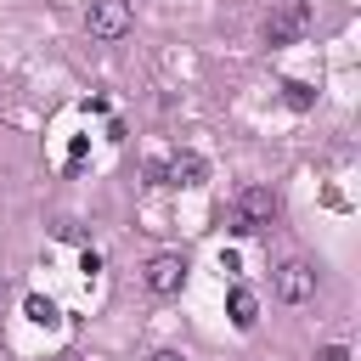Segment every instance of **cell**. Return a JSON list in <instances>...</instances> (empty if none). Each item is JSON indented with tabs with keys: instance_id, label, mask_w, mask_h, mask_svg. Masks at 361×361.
<instances>
[{
	"instance_id": "6da1fadb",
	"label": "cell",
	"mask_w": 361,
	"mask_h": 361,
	"mask_svg": "<svg viewBox=\"0 0 361 361\" xmlns=\"http://www.w3.org/2000/svg\"><path fill=\"white\" fill-rule=\"evenodd\" d=\"M276 214H282V197H276L271 186H243L237 203H231V231H237V237H254V231H265Z\"/></svg>"
},
{
	"instance_id": "7a4b0ae2",
	"label": "cell",
	"mask_w": 361,
	"mask_h": 361,
	"mask_svg": "<svg viewBox=\"0 0 361 361\" xmlns=\"http://www.w3.org/2000/svg\"><path fill=\"white\" fill-rule=\"evenodd\" d=\"M147 180L152 186H203L209 180V164L197 152H169V158H152L147 164Z\"/></svg>"
},
{
	"instance_id": "3957f363",
	"label": "cell",
	"mask_w": 361,
	"mask_h": 361,
	"mask_svg": "<svg viewBox=\"0 0 361 361\" xmlns=\"http://www.w3.org/2000/svg\"><path fill=\"white\" fill-rule=\"evenodd\" d=\"M271 293H276L282 305L316 299V265H310V259H282V265L271 271Z\"/></svg>"
},
{
	"instance_id": "277c9868",
	"label": "cell",
	"mask_w": 361,
	"mask_h": 361,
	"mask_svg": "<svg viewBox=\"0 0 361 361\" xmlns=\"http://www.w3.org/2000/svg\"><path fill=\"white\" fill-rule=\"evenodd\" d=\"M305 28H310L305 0H282V6L265 17V45H293V39H305Z\"/></svg>"
},
{
	"instance_id": "5b68a950",
	"label": "cell",
	"mask_w": 361,
	"mask_h": 361,
	"mask_svg": "<svg viewBox=\"0 0 361 361\" xmlns=\"http://www.w3.org/2000/svg\"><path fill=\"white\" fill-rule=\"evenodd\" d=\"M85 23H90L96 39H124L130 34V0H90Z\"/></svg>"
},
{
	"instance_id": "8992f818",
	"label": "cell",
	"mask_w": 361,
	"mask_h": 361,
	"mask_svg": "<svg viewBox=\"0 0 361 361\" xmlns=\"http://www.w3.org/2000/svg\"><path fill=\"white\" fill-rule=\"evenodd\" d=\"M180 282H186V259H180V254H152V259H147V288H152L158 299L180 293Z\"/></svg>"
},
{
	"instance_id": "52a82bcc",
	"label": "cell",
	"mask_w": 361,
	"mask_h": 361,
	"mask_svg": "<svg viewBox=\"0 0 361 361\" xmlns=\"http://www.w3.org/2000/svg\"><path fill=\"white\" fill-rule=\"evenodd\" d=\"M226 316H231L237 333H254V322H259V299H254L248 288H231V293H226Z\"/></svg>"
},
{
	"instance_id": "ba28073f",
	"label": "cell",
	"mask_w": 361,
	"mask_h": 361,
	"mask_svg": "<svg viewBox=\"0 0 361 361\" xmlns=\"http://www.w3.org/2000/svg\"><path fill=\"white\" fill-rule=\"evenodd\" d=\"M282 102L305 113V107H316V90H310V85H299V79H282Z\"/></svg>"
},
{
	"instance_id": "9c48e42d",
	"label": "cell",
	"mask_w": 361,
	"mask_h": 361,
	"mask_svg": "<svg viewBox=\"0 0 361 361\" xmlns=\"http://www.w3.org/2000/svg\"><path fill=\"white\" fill-rule=\"evenodd\" d=\"M23 310H28V322H39V327H51V322H56V305H51L45 293H28V305H23Z\"/></svg>"
},
{
	"instance_id": "30bf717a",
	"label": "cell",
	"mask_w": 361,
	"mask_h": 361,
	"mask_svg": "<svg viewBox=\"0 0 361 361\" xmlns=\"http://www.w3.org/2000/svg\"><path fill=\"white\" fill-rule=\"evenodd\" d=\"M85 152H90V141H85V135H79V141H73V147H68V164H73V169H79V164H85Z\"/></svg>"
},
{
	"instance_id": "8fae6325",
	"label": "cell",
	"mask_w": 361,
	"mask_h": 361,
	"mask_svg": "<svg viewBox=\"0 0 361 361\" xmlns=\"http://www.w3.org/2000/svg\"><path fill=\"white\" fill-rule=\"evenodd\" d=\"M316 361H350V350L344 344H327V350H316Z\"/></svg>"
},
{
	"instance_id": "7c38bea8",
	"label": "cell",
	"mask_w": 361,
	"mask_h": 361,
	"mask_svg": "<svg viewBox=\"0 0 361 361\" xmlns=\"http://www.w3.org/2000/svg\"><path fill=\"white\" fill-rule=\"evenodd\" d=\"M152 361H186V355H180V350H158Z\"/></svg>"
},
{
	"instance_id": "4fadbf2b",
	"label": "cell",
	"mask_w": 361,
	"mask_h": 361,
	"mask_svg": "<svg viewBox=\"0 0 361 361\" xmlns=\"http://www.w3.org/2000/svg\"><path fill=\"white\" fill-rule=\"evenodd\" d=\"M62 361H79V355H62Z\"/></svg>"
}]
</instances>
